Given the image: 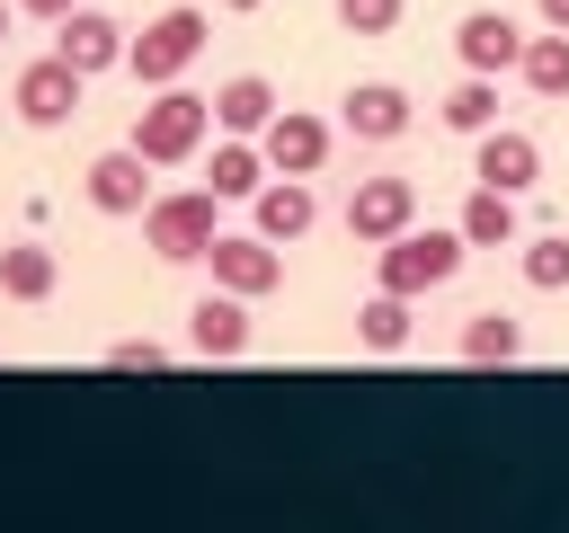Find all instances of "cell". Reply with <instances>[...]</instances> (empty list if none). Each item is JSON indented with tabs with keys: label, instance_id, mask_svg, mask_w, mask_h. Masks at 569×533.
Masks as SVG:
<instances>
[{
	"label": "cell",
	"instance_id": "obj_6",
	"mask_svg": "<svg viewBox=\"0 0 569 533\" xmlns=\"http://www.w3.org/2000/svg\"><path fill=\"white\" fill-rule=\"evenodd\" d=\"M80 89H89V71H71L62 53H36V62H18L9 107H18V124L53 133V124H71V115H80Z\"/></svg>",
	"mask_w": 569,
	"mask_h": 533
},
{
	"label": "cell",
	"instance_id": "obj_18",
	"mask_svg": "<svg viewBox=\"0 0 569 533\" xmlns=\"http://www.w3.org/2000/svg\"><path fill=\"white\" fill-rule=\"evenodd\" d=\"M453 231H462L471 249H516V240H525V222H516V195H507V187H480V178H471V195H462Z\"/></svg>",
	"mask_w": 569,
	"mask_h": 533
},
{
	"label": "cell",
	"instance_id": "obj_19",
	"mask_svg": "<svg viewBox=\"0 0 569 533\" xmlns=\"http://www.w3.org/2000/svg\"><path fill=\"white\" fill-rule=\"evenodd\" d=\"M516 80H525V98H542V107H569V36H560V27L525 36V62H516Z\"/></svg>",
	"mask_w": 569,
	"mask_h": 533
},
{
	"label": "cell",
	"instance_id": "obj_2",
	"mask_svg": "<svg viewBox=\"0 0 569 533\" xmlns=\"http://www.w3.org/2000/svg\"><path fill=\"white\" fill-rule=\"evenodd\" d=\"M462 258H471V240H462L453 222H445V231H436V222H427V231L409 222V231H391V240L373 249V284H382V293L427 302L436 284H453V275H462Z\"/></svg>",
	"mask_w": 569,
	"mask_h": 533
},
{
	"label": "cell",
	"instance_id": "obj_22",
	"mask_svg": "<svg viewBox=\"0 0 569 533\" xmlns=\"http://www.w3.org/2000/svg\"><path fill=\"white\" fill-rule=\"evenodd\" d=\"M436 124H445V133H462V142H471V133H489V124H498V80H489V71H462V80L445 89Z\"/></svg>",
	"mask_w": 569,
	"mask_h": 533
},
{
	"label": "cell",
	"instance_id": "obj_12",
	"mask_svg": "<svg viewBox=\"0 0 569 533\" xmlns=\"http://www.w3.org/2000/svg\"><path fill=\"white\" fill-rule=\"evenodd\" d=\"M471 178L525 195V187H542V142L525 124H489V133H471Z\"/></svg>",
	"mask_w": 569,
	"mask_h": 533
},
{
	"label": "cell",
	"instance_id": "obj_23",
	"mask_svg": "<svg viewBox=\"0 0 569 533\" xmlns=\"http://www.w3.org/2000/svg\"><path fill=\"white\" fill-rule=\"evenodd\" d=\"M409 320H418L409 293H382V284H373V293L356 302V338H365L373 355H400V346H409Z\"/></svg>",
	"mask_w": 569,
	"mask_h": 533
},
{
	"label": "cell",
	"instance_id": "obj_17",
	"mask_svg": "<svg viewBox=\"0 0 569 533\" xmlns=\"http://www.w3.org/2000/svg\"><path fill=\"white\" fill-rule=\"evenodd\" d=\"M267 178H276V169H267L258 133H222V142H213V160H204V187H213L222 204H249V195H258Z\"/></svg>",
	"mask_w": 569,
	"mask_h": 533
},
{
	"label": "cell",
	"instance_id": "obj_9",
	"mask_svg": "<svg viewBox=\"0 0 569 533\" xmlns=\"http://www.w3.org/2000/svg\"><path fill=\"white\" fill-rule=\"evenodd\" d=\"M329 142H338V124H329V115H311V107H276V115H267V133H258L267 169H284V178H320Z\"/></svg>",
	"mask_w": 569,
	"mask_h": 533
},
{
	"label": "cell",
	"instance_id": "obj_4",
	"mask_svg": "<svg viewBox=\"0 0 569 533\" xmlns=\"http://www.w3.org/2000/svg\"><path fill=\"white\" fill-rule=\"evenodd\" d=\"M204 36H213V18H204L196 0H169V9H160V18H142V36L124 44V71H133L142 89H169V80H187V71H196Z\"/></svg>",
	"mask_w": 569,
	"mask_h": 533
},
{
	"label": "cell",
	"instance_id": "obj_7",
	"mask_svg": "<svg viewBox=\"0 0 569 533\" xmlns=\"http://www.w3.org/2000/svg\"><path fill=\"white\" fill-rule=\"evenodd\" d=\"M204 266H213V284H222V293H249V302H267V293L284 284V249H276L267 231H213Z\"/></svg>",
	"mask_w": 569,
	"mask_h": 533
},
{
	"label": "cell",
	"instance_id": "obj_24",
	"mask_svg": "<svg viewBox=\"0 0 569 533\" xmlns=\"http://www.w3.org/2000/svg\"><path fill=\"white\" fill-rule=\"evenodd\" d=\"M516 275L533 293H569V231H525L516 240Z\"/></svg>",
	"mask_w": 569,
	"mask_h": 533
},
{
	"label": "cell",
	"instance_id": "obj_3",
	"mask_svg": "<svg viewBox=\"0 0 569 533\" xmlns=\"http://www.w3.org/2000/svg\"><path fill=\"white\" fill-rule=\"evenodd\" d=\"M213 231H222V195L213 187H169V195L142 204V249L160 266H204Z\"/></svg>",
	"mask_w": 569,
	"mask_h": 533
},
{
	"label": "cell",
	"instance_id": "obj_28",
	"mask_svg": "<svg viewBox=\"0 0 569 533\" xmlns=\"http://www.w3.org/2000/svg\"><path fill=\"white\" fill-rule=\"evenodd\" d=\"M533 27H560L569 36V0H533Z\"/></svg>",
	"mask_w": 569,
	"mask_h": 533
},
{
	"label": "cell",
	"instance_id": "obj_21",
	"mask_svg": "<svg viewBox=\"0 0 569 533\" xmlns=\"http://www.w3.org/2000/svg\"><path fill=\"white\" fill-rule=\"evenodd\" d=\"M53 284H62V258H53L44 240H9V249H0V293H9V302H44Z\"/></svg>",
	"mask_w": 569,
	"mask_h": 533
},
{
	"label": "cell",
	"instance_id": "obj_5",
	"mask_svg": "<svg viewBox=\"0 0 569 533\" xmlns=\"http://www.w3.org/2000/svg\"><path fill=\"white\" fill-rule=\"evenodd\" d=\"M338 222H347V240H356V249H382L391 231H409V222H418V178H400V169L356 178V187H347V204H338Z\"/></svg>",
	"mask_w": 569,
	"mask_h": 533
},
{
	"label": "cell",
	"instance_id": "obj_8",
	"mask_svg": "<svg viewBox=\"0 0 569 533\" xmlns=\"http://www.w3.org/2000/svg\"><path fill=\"white\" fill-rule=\"evenodd\" d=\"M453 62H462V71H489V80L516 71V62H525V18H516V9H462V18H453Z\"/></svg>",
	"mask_w": 569,
	"mask_h": 533
},
{
	"label": "cell",
	"instance_id": "obj_29",
	"mask_svg": "<svg viewBox=\"0 0 569 533\" xmlns=\"http://www.w3.org/2000/svg\"><path fill=\"white\" fill-rule=\"evenodd\" d=\"M213 9H231V18H249V9H267V0H213Z\"/></svg>",
	"mask_w": 569,
	"mask_h": 533
},
{
	"label": "cell",
	"instance_id": "obj_25",
	"mask_svg": "<svg viewBox=\"0 0 569 533\" xmlns=\"http://www.w3.org/2000/svg\"><path fill=\"white\" fill-rule=\"evenodd\" d=\"M329 9H338V27H347V36H391L409 0H329Z\"/></svg>",
	"mask_w": 569,
	"mask_h": 533
},
{
	"label": "cell",
	"instance_id": "obj_26",
	"mask_svg": "<svg viewBox=\"0 0 569 533\" xmlns=\"http://www.w3.org/2000/svg\"><path fill=\"white\" fill-rule=\"evenodd\" d=\"M107 364H116V373H160V364H169V346H160V338H116V346H107Z\"/></svg>",
	"mask_w": 569,
	"mask_h": 533
},
{
	"label": "cell",
	"instance_id": "obj_30",
	"mask_svg": "<svg viewBox=\"0 0 569 533\" xmlns=\"http://www.w3.org/2000/svg\"><path fill=\"white\" fill-rule=\"evenodd\" d=\"M9 27H18V0H0V44H9Z\"/></svg>",
	"mask_w": 569,
	"mask_h": 533
},
{
	"label": "cell",
	"instance_id": "obj_27",
	"mask_svg": "<svg viewBox=\"0 0 569 533\" xmlns=\"http://www.w3.org/2000/svg\"><path fill=\"white\" fill-rule=\"evenodd\" d=\"M71 9H80V0H18V18H44V27H53V18H71Z\"/></svg>",
	"mask_w": 569,
	"mask_h": 533
},
{
	"label": "cell",
	"instance_id": "obj_15",
	"mask_svg": "<svg viewBox=\"0 0 569 533\" xmlns=\"http://www.w3.org/2000/svg\"><path fill=\"white\" fill-rule=\"evenodd\" d=\"M311 222H320V195H311V178H284V169H276V178L249 195V231H267L276 249H293Z\"/></svg>",
	"mask_w": 569,
	"mask_h": 533
},
{
	"label": "cell",
	"instance_id": "obj_1",
	"mask_svg": "<svg viewBox=\"0 0 569 533\" xmlns=\"http://www.w3.org/2000/svg\"><path fill=\"white\" fill-rule=\"evenodd\" d=\"M151 169H187V160H204V142H213V98L204 89H187V80H169V89H151L142 107H133V133H124Z\"/></svg>",
	"mask_w": 569,
	"mask_h": 533
},
{
	"label": "cell",
	"instance_id": "obj_13",
	"mask_svg": "<svg viewBox=\"0 0 569 533\" xmlns=\"http://www.w3.org/2000/svg\"><path fill=\"white\" fill-rule=\"evenodd\" d=\"M80 195H89L98 213H133V222H142V204H151L160 187H151V160H142L133 142H116V151H98V160L80 169Z\"/></svg>",
	"mask_w": 569,
	"mask_h": 533
},
{
	"label": "cell",
	"instance_id": "obj_20",
	"mask_svg": "<svg viewBox=\"0 0 569 533\" xmlns=\"http://www.w3.org/2000/svg\"><path fill=\"white\" fill-rule=\"evenodd\" d=\"M453 355H462V364H516V355H525V320H516V311H471L462 338H453Z\"/></svg>",
	"mask_w": 569,
	"mask_h": 533
},
{
	"label": "cell",
	"instance_id": "obj_16",
	"mask_svg": "<svg viewBox=\"0 0 569 533\" xmlns=\"http://www.w3.org/2000/svg\"><path fill=\"white\" fill-rule=\"evenodd\" d=\"M276 107H284V98H276L267 71H231V80H213V133H267Z\"/></svg>",
	"mask_w": 569,
	"mask_h": 533
},
{
	"label": "cell",
	"instance_id": "obj_10",
	"mask_svg": "<svg viewBox=\"0 0 569 533\" xmlns=\"http://www.w3.org/2000/svg\"><path fill=\"white\" fill-rule=\"evenodd\" d=\"M124 44H133V27H116V18L89 9V0H80L71 18H53V53H62L71 71H89V80H98V71H124Z\"/></svg>",
	"mask_w": 569,
	"mask_h": 533
},
{
	"label": "cell",
	"instance_id": "obj_14",
	"mask_svg": "<svg viewBox=\"0 0 569 533\" xmlns=\"http://www.w3.org/2000/svg\"><path fill=\"white\" fill-rule=\"evenodd\" d=\"M187 346H196L204 364H231V355H249V293H222V284H204V293L187 302Z\"/></svg>",
	"mask_w": 569,
	"mask_h": 533
},
{
	"label": "cell",
	"instance_id": "obj_11",
	"mask_svg": "<svg viewBox=\"0 0 569 533\" xmlns=\"http://www.w3.org/2000/svg\"><path fill=\"white\" fill-rule=\"evenodd\" d=\"M409 124H418V107H409L400 80H356V89L338 98V133H347V142H400Z\"/></svg>",
	"mask_w": 569,
	"mask_h": 533
}]
</instances>
